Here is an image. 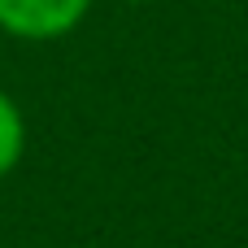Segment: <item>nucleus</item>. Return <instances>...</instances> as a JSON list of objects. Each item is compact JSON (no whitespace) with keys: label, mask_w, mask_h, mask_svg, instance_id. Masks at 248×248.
I'll use <instances>...</instances> for the list:
<instances>
[{"label":"nucleus","mask_w":248,"mask_h":248,"mask_svg":"<svg viewBox=\"0 0 248 248\" xmlns=\"http://www.w3.org/2000/svg\"><path fill=\"white\" fill-rule=\"evenodd\" d=\"M26 157V118L17 100L0 87V179H9Z\"/></svg>","instance_id":"obj_2"},{"label":"nucleus","mask_w":248,"mask_h":248,"mask_svg":"<svg viewBox=\"0 0 248 248\" xmlns=\"http://www.w3.org/2000/svg\"><path fill=\"white\" fill-rule=\"evenodd\" d=\"M87 13L92 0H0V31L26 44H52L65 39Z\"/></svg>","instance_id":"obj_1"}]
</instances>
